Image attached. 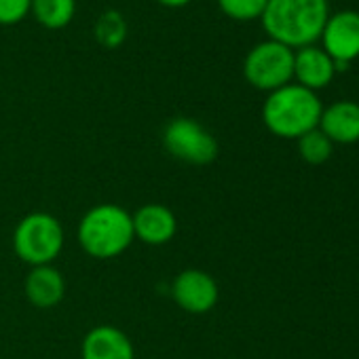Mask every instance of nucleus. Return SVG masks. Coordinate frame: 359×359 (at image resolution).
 Here are the masks:
<instances>
[{
  "label": "nucleus",
  "instance_id": "f03ea898",
  "mask_svg": "<svg viewBox=\"0 0 359 359\" xmlns=\"http://www.w3.org/2000/svg\"><path fill=\"white\" fill-rule=\"evenodd\" d=\"M321 112L323 106L315 91L290 83L266 95L262 106V123L277 137L298 140L319 127Z\"/></svg>",
  "mask_w": 359,
  "mask_h": 359
},
{
  "label": "nucleus",
  "instance_id": "f8f14e48",
  "mask_svg": "<svg viewBox=\"0 0 359 359\" xmlns=\"http://www.w3.org/2000/svg\"><path fill=\"white\" fill-rule=\"evenodd\" d=\"M24 292H26V298L32 306L47 311V309L57 306L64 300L66 279L53 264L32 266L28 277H26Z\"/></svg>",
  "mask_w": 359,
  "mask_h": 359
},
{
  "label": "nucleus",
  "instance_id": "4468645a",
  "mask_svg": "<svg viewBox=\"0 0 359 359\" xmlns=\"http://www.w3.org/2000/svg\"><path fill=\"white\" fill-rule=\"evenodd\" d=\"M30 13L43 28L62 30L76 15V0H32Z\"/></svg>",
  "mask_w": 359,
  "mask_h": 359
},
{
  "label": "nucleus",
  "instance_id": "6ab92c4d",
  "mask_svg": "<svg viewBox=\"0 0 359 359\" xmlns=\"http://www.w3.org/2000/svg\"><path fill=\"white\" fill-rule=\"evenodd\" d=\"M156 3L163 7H169V9H180V7H187L189 3H193V0H156Z\"/></svg>",
  "mask_w": 359,
  "mask_h": 359
},
{
  "label": "nucleus",
  "instance_id": "423d86ee",
  "mask_svg": "<svg viewBox=\"0 0 359 359\" xmlns=\"http://www.w3.org/2000/svg\"><path fill=\"white\" fill-rule=\"evenodd\" d=\"M165 150L189 165H210L218 156V140L199 121L189 116L171 118L163 129Z\"/></svg>",
  "mask_w": 359,
  "mask_h": 359
},
{
  "label": "nucleus",
  "instance_id": "39448f33",
  "mask_svg": "<svg viewBox=\"0 0 359 359\" xmlns=\"http://www.w3.org/2000/svg\"><path fill=\"white\" fill-rule=\"evenodd\" d=\"M243 76L258 91H277L294 79V49L277 43L262 41L250 49L243 60Z\"/></svg>",
  "mask_w": 359,
  "mask_h": 359
},
{
  "label": "nucleus",
  "instance_id": "2eb2a0df",
  "mask_svg": "<svg viewBox=\"0 0 359 359\" xmlns=\"http://www.w3.org/2000/svg\"><path fill=\"white\" fill-rule=\"evenodd\" d=\"M93 32H95V41H97L102 47H106V49H116V47H121V45L125 43V39H127V22H125V18H123L118 11L108 9V11H104V13L97 18Z\"/></svg>",
  "mask_w": 359,
  "mask_h": 359
},
{
  "label": "nucleus",
  "instance_id": "6e6552de",
  "mask_svg": "<svg viewBox=\"0 0 359 359\" xmlns=\"http://www.w3.org/2000/svg\"><path fill=\"white\" fill-rule=\"evenodd\" d=\"M321 49L334 60L351 64L359 57V11H336L327 15L321 30Z\"/></svg>",
  "mask_w": 359,
  "mask_h": 359
},
{
  "label": "nucleus",
  "instance_id": "f257e3e1",
  "mask_svg": "<svg viewBox=\"0 0 359 359\" xmlns=\"http://www.w3.org/2000/svg\"><path fill=\"white\" fill-rule=\"evenodd\" d=\"M327 15V0H269L260 22L271 41L296 51L319 41Z\"/></svg>",
  "mask_w": 359,
  "mask_h": 359
},
{
  "label": "nucleus",
  "instance_id": "9b49d317",
  "mask_svg": "<svg viewBox=\"0 0 359 359\" xmlns=\"http://www.w3.org/2000/svg\"><path fill=\"white\" fill-rule=\"evenodd\" d=\"M336 76L334 70V60L315 45L302 47L294 51V79L296 85L309 89V91H319L327 87Z\"/></svg>",
  "mask_w": 359,
  "mask_h": 359
},
{
  "label": "nucleus",
  "instance_id": "dca6fc26",
  "mask_svg": "<svg viewBox=\"0 0 359 359\" xmlns=\"http://www.w3.org/2000/svg\"><path fill=\"white\" fill-rule=\"evenodd\" d=\"M332 150H334V144L327 140V135L319 127L298 137V152L302 161H306L309 165H321L330 161Z\"/></svg>",
  "mask_w": 359,
  "mask_h": 359
},
{
  "label": "nucleus",
  "instance_id": "0eeeda50",
  "mask_svg": "<svg viewBox=\"0 0 359 359\" xmlns=\"http://www.w3.org/2000/svg\"><path fill=\"white\" fill-rule=\"evenodd\" d=\"M171 298L191 315H205L218 304L220 290L210 273L201 269H184L171 283Z\"/></svg>",
  "mask_w": 359,
  "mask_h": 359
},
{
  "label": "nucleus",
  "instance_id": "a211bd4d",
  "mask_svg": "<svg viewBox=\"0 0 359 359\" xmlns=\"http://www.w3.org/2000/svg\"><path fill=\"white\" fill-rule=\"evenodd\" d=\"M32 0H0V26H13L30 15Z\"/></svg>",
  "mask_w": 359,
  "mask_h": 359
},
{
  "label": "nucleus",
  "instance_id": "20e7f679",
  "mask_svg": "<svg viewBox=\"0 0 359 359\" xmlns=\"http://www.w3.org/2000/svg\"><path fill=\"white\" fill-rule=\"evenodd\" d=\"M13 252L28 266L53 264L64 250L66 233L62 222L47 212L24 216L13 231Z\"/></svg>",
  "mask_w": 359,
  "mask_h": 359
},
{
  "label": "nucleus",
  "instance_id": "7ed1b4c3",
  "mask_svg": "<svg viewBox=\"0 0 359 359\" xmlns=\"http://www.w3.org/2000/svg\"><path fill=\"white\" fill-rule=\"evenodd\" d=\"M76 239L81 250L95 260H112L135 241L131 214L114 203L93 205L79 222Z\"/></svg>",
  "mask_w": 359,
  "mask_h": 359
},
{
  "label": "nucleus",
  "instance_id": "ddd939ff",
  "mask_svg": "<svg viewBox=\"0 0 359 359\" xmlns=\"http://www.w3.org/2000/svg\"><path fill=\"white\" fill-rule=\"evenodd\" d=\"M319 129L327 135L332 144L359 142V104L342 100L323 108Z\"/></svg>",
  "mask_w": 359,
  "mask_h": 359
},
{
  "label": "nucleus",
  "instance_id": "1a4fd4ad",
  "mask_svg": "<svg viewBox=\"0 0 359 359\" xmlns=\"http://www.w3.org/2000/svg\"><path fill=\"white\" fill-rule=\"evenodd\" d=\"M133 237L144 245L161 248L167 245L177 233L175 214L161 203H146L135 214H131Z\"/></svg>",
  "mask_w": 359,
  "mask_h": 359
},
{
  "label": "nucleus",
  "instance_id": "f3484780",
  "mask_svg": "<svg viewBox=\"0 0 359 359\" xmlns=\"http://www.w3.org/2000/svg\"><path fill=\"white\" fill-rule=\"evenodd\" d=\"M269 0H218L220 11L235 22H254L260 20Z\"/></svg>",
  "mask_w": 359,
  "mask_h": 359
},
{
  "label": "nucleus",
  "instance_id": "9d476101",
  "mask_svg": "<svg viewBox=\"0 0 359 359\" xmlns=\"http://www.w3.org/2000/svg\"><path fill=\"white\" fill-rule=\"evenodd\" d=\"M81 359H135V348L121 327L102 323L85 334Z\"/></svg>",
  "mask_w": 359,
  "mask_h": 359
}]
</instances>
